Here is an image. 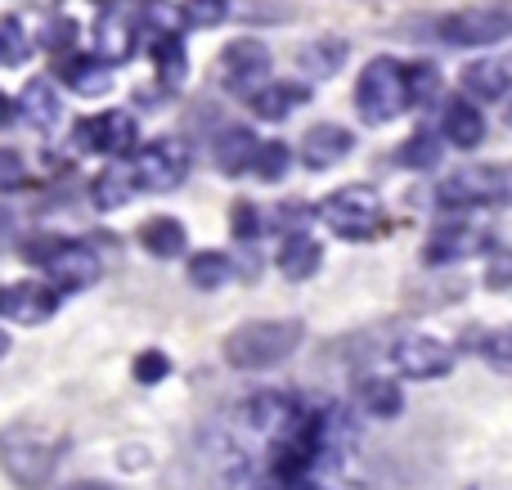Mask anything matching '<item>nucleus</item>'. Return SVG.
Returning a JSON list of instances; mask_svg holds the SVG:
<instances>
[{"mask_svg": "<svg viewBox=\"0 0 512 490\" xmlns=\"http://www.w3.org/2000/svg\"><path fill=\"white\" fill-rule=\"evenodd\" d=\"M167 374H171V360L162 356V351H144V356H135V383L158 387Z\"/></svg>", "mask_w": 512, "mask_h": 490, "instance_id": "e433bc0d", "label": "nucleus"}, {"mask_svg": "<svg viewBox=\"0 0 512 490\" xmlns=\"http://www.w3.org/2000/svg\"><path fill=\"white\" fill-rule=\"evenodd\" d=\"M486 288L490 293H512V248L495 252L486 266Z\"/></svg>", "mask_w": 512, "mask_h": 490, "instance_id": "4c0bfd02", "label": "nucleus"}, {"mask_svg": "<svg viewBox=\"0 0 512 490\" xmlns=\"http://www.w3.org/2000/svg\"><path fill=\"white\" fill-rule=\"evenodd\" d=\"M68 490H113V486H104V482H77V486H68Z\"/></svg>", "mask_w": 512, "mask_h": 490, "instance_id": "a19ab883", "label": "nucleus"}, {"mask_svg": "<svg viewBox=\"0 0 512 490\" xmlns=\"http://www.w3.org/2000/svg\"><path fill=\"white\" fill-rule=\"evenodd\" d=\"M63 77H68V86L77 90V95L90 99L113 86V63L99 59V54H72V59H63Z\"/></svg>", "mask_w": 512, "mask_h": 490, "instance_id": "4be33fe9", "label": "nucleus"}, {"mask_svg": "<svg viewBox=\"0 0 512 490\" xmlns=\"http://www.w3.org/2000/svg\"><path fill=\"white\" fill-rule=\"evenodd\" d=\"M0 167H5V194H14L18 180H23V162H18V153L5 149V153H0Z\"/></svg>", "mask_w": 512, "mask_h": 490, "instance_id": "ea45409f", "label": "nucleus"}, {"mask_svg": "<svg viewBox=\"0 0 512 490\" xmlns=\"http://www.w3.org/2000/svg\"><path fill=\"white\" fill-rule=\"evenodd\" d=\"M490 243H495V230H490L486 221H472V216L463 212L459 221L436 225L427 248H423V261L427 266H454V261H468V257L490 252Z\"/></svg>", "mask_w": 512, "mask_h": 490, "instance_id": "6e6552de", "label": "nucleus"}, {"mask_svg": "<svg viewBox=\"0 0 512 490\" xmlns=\"http://www.w3.org/2000/svg\"><path fill=\"white\" fill-rule=\"evenodd\" d=\"M436 162H441V135H432V131H414L396 149V167H405V171H432Z\"/></svg>", "mask_w": 512, "mask_h": 490, "instance_id": "c756f323", "label": "nucleus"}, {"mask_svg": "<svg viewBox=\"0 0 512 490\" xmlns=\"http://www.w3.org/2000/svg\"><path fill=\"white\" fill-rule=\"evenodd\" d=\"M351 149H355V135L346 131V126L319 122V126H310L306 140H301V162H306L310 171H324V167H333V162H342Z\"/></svg>", "mask_w": 512, "mask_h": 490, "instance_id": "dca6fc26", "label": "nucleus"}, {"mask_svg": "<svg viewBox=\"0 0 512 490\" xmlns=\"http://www.w3.org/2000/svg\"><path fill=\"white\" fill-rule=\"evenodd\" d=\"M54 455L59 450L45 446L36 432H9L5 437V468L18 486H45V477L54 473Z\"/></svg>", "mask_w": 512, "mask_h": 490, "instance_id": "ddd939ff", "label": "nucleus"}, {"mask_svg": "<svg viewBox=\"0 0 512 490\" xmlns=\"http://www.w3.org/2000/svg\"><path fill=\"white\" fill-rule=\"evenodd\" d=\"M140 27L149 32V41H171V36H180L189 27V18H185V9L167 5V0H149L140 9Z\"/></svg>", "mask_w": 512, "mask_h": 490, "instance_id": "c85d7f7f", "label": "nucleus"}, {"mask_svg": "<svg viewBox=\"0 0 512 490\" xmlns=\"http://www.w3.org/2000/svg\"><path fill=\"white\" fill-rule=\"evenodd\" d=\"M463 95L481 99V104H490V99H504L508 95V68L499 59L468 63V68H463Z\"/></svg>", "mask_w": 512, "mask_h": 490, "instance_id": "b1692460", "label": "nucleus"}, {"mask_svg": "<svg viewBox=\"0 0 512 490\" xmlns=\"http://www.w3.org/2000/svg\"><path fill=\"white\" fill-rule=\"evenodd\" d=\"M63 293L54 284H41V279H18V284L5 288L0 297V311H5L9 324H45L54 311H59Z\"/></svg>", "mask_w": 512, "mask_h": 490, "instance_id": "4468645a", "label": "nucleus"}, {"mask_svg": "<svg viewBox=\"0 0 512 490\" xmlns=\"http://www.w3.org/2000/svg\"><path fill=\"white\" fill-rule=\"evenodd\" d=\"M306 99H310V86H297V81H270L265 90L252 95V113L261 117V122H283V117L297 113Z\"/></svg>", "mask_w": 512, "mask_h": 490, "instance_id": "412c9836", "label": "nucleus"}, {"mask_svg": "<svg viewBox=\"0 0 512 490\" xmlns=\"http://www.w3.org/2000/svg\"><path fill=\"white\" fill-rule=\"evenodd\" d=\"M149 59L158 63V81L162 86H180V81L189 77V59H185V41L180 36H171V41H149Z\"/></svg>", "mask_w": 512, "mask_h": 490, "instance_id": "7c9ffc66", "label": "nucleus"}, {"mask_svg": "<svg viewBox=\"0 0 512 490\" xmlns=\"http://www.w3.org/2000/svg\"><path fill=\"white\" fill-rule=\"evenodd\" d=\"M189 27H221L230 18V0H185Z\"/></svg>", "mask_w": 512, "mask_h": 490, "instance_id": "c9c22d12", "label": "nucleus"}, {"mask_svg": "<svg viewBox=\"0 0 512 490\" xmlns=\"http://www.w3.org/2000/svg\"><path fill=\"white\" fill-rule=\"evenodd\" d=\"M292 167V149L283 140H261V153H256V167L252 176L265 180V185H274V180H283Z\"/></svg>", "mask_w": 512, "mask_h": 490, "instance_id": "2f4dec72", "label": "nucleus"}, {"mask_svg": "<svg viewBox=\"0 0 512 490\" xmlns=\"http://www.w3.org/2000/svg\"><path fill=\"white\" fill-rule=\"evenodd\" d=\"M135 176H140V189L149 194H167V189H180L189 176V149L180 140H153L135 153Z\"/></svg>", "mask_w": 512, "mask_h": 490, "instance_id": "1a4fd4ad", "label": "nucleus"}, {"mask_svg": "<svg viewBox=\"0 0 512 490\" xmlns=\"http://www.w3.org/2000/svg\"><path fill=\"white\" fill-rule=\"evenodd\" d=\"M436 36L459 50H481V45H499L512 36V0H490V5L454 9L436 23Z\"/></svg>", "mask_w": 512, "mask_h": 490, "instance_id": "20e7f679", "label": "nucleus"}, {"mask_svg": "<svg viewBox=\"0 0 512 490\" xmlns=\"http://www.w3.org/2000/svg\"><path fill=\"white\" fill-rule=\"evenodd\" d=\"M441 140H450L454 149H477L481 140H486V117H481V108L472 104L468 95H459V99H450L445 104V113H441Z\"/></svg>", "mask_w": 512, "mask_h": 490, "instance_id": "f3484780", "label": "nucleus"}, {"mask_svg": "<svg viewBox=\"0 0 512 490\" xmlns=\"http://www.w3.org/2000/svg\"><path fill=\"white\" fill-rule=\"evenodd\" d=\"M477 351L486 356V365L504 369V374H512V324H504V329H490L486 338L477 342Z\"/></svg>", "mask_w": 512, "mask_h": 490, "instance_id": "72a5a7b5", "label": "nucleus"}, {"mask_svg": "<svg viewBox=\"0 0 512 490\" xmlns=\"http://www.w3.org/2000/svg\"><path fill=\"white\" fill-rule=\"evenodd\" d=\"M230 225H234V234L239 239H256V234H265V221H261V212L243 198V203H234V212H230Z\"/></svg>", "mask_w": 512, "mask_h": 490, "instance_id": "58836bf2", "label": "nucleus"}, {"mask_svg": "<svg viewBox=\"0 0 512 490\" xmlns=\"http://www.w3.org/2000/svg\"><path fill=\"white\" fill-rule=\"evenodd\" d=\"M301 414H306V405L288 392H256V396L243 401V423H248V432L261 437L265 446L279 441V437H288V432L301 423Z\"/></svg>", "mask_w": 512, "mask_h": 490, "instance_id": "9b49d317", "label": "nucleus"}, {"mask_svg": "<svg viewBox=\"0 0 512 490\" xmlns=\"http://www.w3.org/2000/svg\"><path fill=\"white\" fill-rule=\"evenodd\" d=\"M301 324L297 320H252L239 324V329L225 338V360L243 374H256V369H274L301 347Z\"/></svg>", "mask_w": 512, "mask_h": 490, "instance_id": "f257e3e1", "label": "nucleus"}, {"mask_svg": "<svg viewBox=\"0 0 512 490\" xmlns=\"http://www.w3.org/2000/svg\"><path fill=\"white\" fill-rule=\"evenodd\" d=\"M360 410H369L373 419H396L405 410V392L396 378H364L360 383Z\"/></svg>", "mask_w": 512, "mask_h": 490, "instance_id": "bb28decb", "label": "nucleus"}, {"mask_svg": "<svg viewBox=\"0 0 512 490\" xmlns=\"http://www.w3.org/2000/svg\"><path fill=\"white\" fill-rule=\"evenodd\" d=\"M454 347L441 338H427V333H405V338L391 342V365L405 378H445L454 369Z\"/></svg>", "mask_w": 512, "mask_h": 490, "instance_id": "9d476101", "label": "nucleus"}, {"mask_svg": "<svg viewBox=\"0 0 512 490\" xmlns=\"http://www.w3.org/2000/svg\"><path fill=\"white\" fill-rule=\"evenodd\" d=\"M346 63V41L342 36H319V41H310L306 50H301V72L306 77H333L337 68Z\"/></svg>", "mask_w": 512, "mask_h": 490, "instance_id": "cd10ccee", "label": "nucleus"}, {"mask_svg": "<svg viewBox=\"0 0 512 490\" xmlns=\"http://www.w3.org/2000/svg\"><path fill=\"white\" fill-rule=\"evenodd\" d=\"M90 5H104V9H113V5H117V0H90Z\"/></svg>", "mask_w": 512, "mask_h": 490, "instance_id": "79ce46f5", "label": "nucleus"}, {"mask_svg": "<svg viewBox=\"0 0 512 490\" xmlns=\"http://www.w3.org/2000/svg\"><path fill=\"white\" fill-rule=\"evenodd\" d=\"M135 189H140L135 167H126V162H108V167L95 176V185H90V203H95L99 212H117V207H126L135 198Z\"/></svg>", "mask_w": 512, "mask_h": 490, "instance_id": "6ab92c4d", "label": "nucleus"}, {"mask_svg": "<svg viewBox=\"0 0 512 490\" xmlns=\"http://www.w3.org/2000/svg\"><path fill=\"white\" fill-rule=\"evenodd\" d=\"M5 117H9V126L27 122V126H36V131H54V126L63 122V99L50 81H27L5 104Z\"/></svg>", "mask_w": 512, "mask_h": 490, "instance_id": "2eb2a0df", "label": "nucleus"}, {"mask_svg": "<svg viewBox=\"0 0 512 490\" xmlns=\"http://www.w3.org/2000/svg\"><path fill=\"white\" fill-rule=\"evenodd\" d=\"M508 194V171L499 167H459L436 185V207L445 212H468L481 203H499Z\"/></svg>", "mask_w": 512, "mask_h": 490, "instance_id": "423d86ee", "label": "nucleus"}, {"mask_svg": "<svg viewBox=\"0 0 512 490\" xmlns=\"http://www.w3.org/2000/svg\"><path fill=\"white\" fill-rule=\"evenodd\" d=\"M216 81H221V90H230V95H256V90L270 86V50H265L261 41H248V36H239V41H230L221 50V59H216Z\"/></svg>", "mask_w": 512, "mask_h": 490, "instance_id": "0eeeda50", "label": "nucleus"}, {"mask_svg": "<svg viewBox=\"0 0 512 490\" xmlns=\"http://www.w3.org/2000/svg\"><path fill=\"white\" fill-rule=\"evenodd\" d=\"M27 257L36 266H45L50 284L59 293H81L90 288L99 275H104V261L90 243H68V239H50V243H27Z\"/></svg>", "mask_w": 512, "mask_h": 490, "instance_id": "7ed1b4c3", "label": "nucleus"}, {"mask_svg": "<svg viewBox=\"0 0 512 490\" xmlns=\"http://www.w3.org/2000/svg\"><path fill=\"white\" fill-rule=\"evenodd\" d=\"M185 243H189V230L176 221V216H153V221L140 225V248L153 252V257H162V261L180 257Z\"/></svg>", "mask_w": 512, "mask_h": 490, "instance_id": "5701e85b", "label": "nucleus"}, {"mask_svg": "<svg viewBox=\"0 0 512 490\" xmlns=\"http://www.w3.org/2000/svg\"><path fill=\"white\" fill-rule=\"evenodd\" d=\"M95 41H99V59H113V63H122V59H131V50H135V23L126 14H113L108 9L104 18L95 23Z\"/></svg>", "mask_w": 512, "mask_h": 490, "instance_id": "a878e982", "label": "nucleus"}, {"mask_svg": "<svg viewBox=\"0 0 512 490\" xmlns=\"http://www.w3.org/2000/svg\"><path fill=\"white\" fill-rule=\"evenodd\" d=\"M0 59H5V68H18V63L27 59V50H32V45H27V32H23V18L18 14H9L5 23H0Z\"/></svg>", "mask_w": 512, "mask_h": 490, "instance_id": "473e14b6", "label": "nucleus"}, {"mask_svg": "<svg viewBox=\"0 0 512 490\" xmlns=\"http://www.w3.org/2000/svg\"><path fill=\"white\" fill-rule=\"evenodd\" d=\"M234 275H239V270H234L230 252L203 248V252H194V257H189V284L203 288V293H216V288H225Z\"/></svg>", "mask_w": 512, "mask_h": 490, "instance_id": "393cba45", "label": "nucleus"}, {"mask_svg": "<svg viewBox=\"0 0 512 490\" xmlns=\"http://www.w3.org/2000/svg\"><path fill=\"white\" fill-rule=\"evenodd\" d=\"M319 221L328 225V230H337L342 239H369V234L382 230V198L373 194L369 185H346L337 189V194H328L324 203L315 207Z\"/></svg>", "mask_w": 512, "mask_h": 490, "instance_id": "39448f33", "label": "nucleus"}, {"mask_svg": "<svg viewBox=\"0 0 512 490\" xmlns=\"http://www.w3.org/2000/svg\"><path fill=\"white\" fill-rule=\"evenodd\" d=\"M414 104L409 95V63H396V59H369L360 72V86H355V108L369 126H382V122H396L405 108Z\"/></svg>", "mask_w": 512, "mask_h": 490, "instance_id": "f03ea898", "label": "nucleus"}, {"mask_svg": "<svg viewBox=\"0 0 512 490\" xmlns=\"http://www.w3.org/2000/svg\"><path fill=\"white\" fill-rule=\"evenodd\" d=\"M319 266H324V248H319V239H310L306 230L288 234L279 248V270L283 279H292V284H301V279H315Z\"/></svg>", "mask_w": 512, "mask_h": 490, "instance_id": "aec40b11", "label": "nucleus"}, {"mask_svg": "<svg viewBox=\"0 0 512 490\" xmlns=\"http://www.w3.org/2000/svg\"><path fill=\"white\" fill-rule=\"evenodd\" d=\"M77 149H95L104 153V158H126V153L135 149V140H140V126H135L131 113H122V108H113V113H99V117H86V122H77Z\"/></svg>", "mask_w": 512, "mask_h": 490, "instance_id": "f8f14e48", "label": "nucleus"}, {"mask_svg": "<svg viewBox=\"0 0 512 490\" xmlns=\"http://www.w3.org/2000/svg\"><path fill=\"white\" fill-rule=\"evenodd\" d=\"M256 153H261V140L252 135V126H230L212 140V162L225 176H243V171L256 167Z\"/></svg>", "mask_w": 512, "mask_h": 490, "instance_id": "a211bd4d", "label": "nucleus"}, {"mask_svg": "<svg viewBox=\"0 0 512 490\" xmlns=\"http://www.w3.org/2000/svg\"><path fill=\"white\" fill-rule=\"evenodd\" d=\"M409 95H414V104H432V99L441 95V72H436V63H427V59L409 63Z\"/></svg>", "mask_w": 512, "mask_h": 490, "instance_id": "f704fd0d", "label": "nucleus"}]
</instances>
